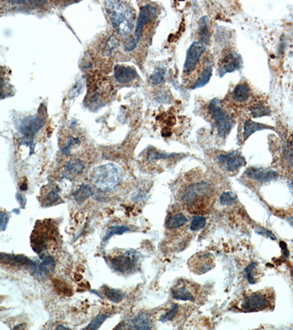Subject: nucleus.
<instances>
[{
	"label": "nucleus",
	"mask_w": 293,
	"mask_h": 330,
	"mask_svg": "<svg viewBox=\"0 0 293 330\" xmlns=\"http://www.w3.org/2000/svg\"><path fill=\"white\" fill-rule=\"evenodd\" d=\"M214 187L208 181L191 183L184 187L180 198L182 205L192 214H204L208 211L214 200Z\"/></svg>",
	"instance_id": "1"
},
{
	"label": "nucleus",
	"mask_w": 293,
	"mask_h": 330,
	"mask_svg": "<svg viewBox=\"0 0 293 330\" xmlns=\"http://www.w3.org/2000/svg\"><path fill=\"white\" fill-rule=\"evenodd\" d=\"M105 9L117 33L126 36L132 32L136 20V11L132 6L126 1H107Z\"/></svg>",
	"instance_id": "2"
},
{
	"label": "nucleus",
	"mask_w": 293,
	"mask_h": 330,
	"mask_svg": "<svg viewBox=\"0 0 293 330\" xmlns=\"http://www.w3.org/2000/svg\"><path fill=\"white\" fill-rule=\"evenodd\" d=\"M122 170L114 164L98 166L93 170L91 179L93 184L102 191H111L119 185Z\"/></svg>",
	"instance_id": "3"
},
{
	"label": "nucleus",
	"mask_w": 293,
	"mask_h": 330,
	"mask_svg": "<svg viewBox=\"0 0 293 330\" xmlns=\"http://www.w3.org/2000/svg\"><path fill=\"white\" fill-rule=\"evenodd\" d=\"M274 305V294L268 289L246 294L239 304L240 309L249 313L268 311Z\"/></svg>",
	"instance_id": "4"
},
{
	"label": "nucleus",
	"mask_w": 293,
	"mask_h": 330,
	"mask_svg": "<svg viewBox=\"0 0 293 330\" xmlns=\"http://www.w3.org/2000/svg\"><path fill=\"white\" fill-rule=\"evenodd\" d=\"M49 221V220L38 221L31 235V247L37 254L47 249L49 243L55 238V227Z\"/></svg>",
	"instance_id": "5"
},
{
	"label": "nucleus",
	"mask_w": 293,
	"mask_h": 330,
	"mask_svg": "<svg viewBox=\"0 0 293 330\" xmlns=\"http://www.w3.org/2000/svg\"><path fill=\"white\" fill-rule=\"evenodd\" d=\"M209 111L218 127V135L226 137L229 135L234 125V121L230 114L226 111L222 102L218 99L210 101L208 106Z\"/></svg>",
	"instance_id": "6"
},
{
	"label": "nucleus",
	"mask_w": 293,
	"mask_h": 330,
	"mask_svg": "<svg viewBox=\"0 0 293 330\" xmlns=\"http://www.w3.org/2000/svg\"><path fill=\"white\" fill-rule=\"evenodd\" d=\"M156 15V9L153 6L150 5V4H146V5L142 7L139 17H138L133 40L125 46V50L126 52H132L136 49L138 43H139L141 38H142L144 28L149 21H151L155 18Z\"/></svg>",
	"instance_id": "7"
},
{
	"label": "nucleus",
	"mask_w": 293,
	"mask_h": 330,
	"mask_svg": "<svg viewBox=\"0 0 293 330\" xmlns=\"http://www.w3.org/2000/svg\"><path fill=\"white\" fill-rule=\"evenodd\" d=\"M139 260V253L131 249L110 259L109 264L116 272L127 275L134 272Z\"/></svg>",
	"instance_id": "8"
},
{
	"label": "nucleus",
	"mask_w": 293,
	"mask_h": 330,
	"mask_svg": "<svg viewBox=\"0 0 293 330\" xmlns=\"http://www.w3.org/2000/svg\"><path fill=\"white\" fill-rule=\"evenodd\" d=\"M188 266L194 274L203 275L213 269L215 261L213 255L209 252H199L189 260Z\"/></svg>",
	"instance_id": "9"
},
{
	"label": "nucleus",
	"mask_w": 293,
	"mask_h": 330,
	"mask_svg": "<svg viewBox=\"0 0 293 330\" xmlns=\"http://www.w3.org/2000/svg\"><path fill=\"white\" fill-rule=\"evenodd\" d=\"M206 51V45L201 43V41H195L191 44L188 49L187 57H186L185 63L184 64V74L190 75L194 72L198 63H199L200 57Z\"/></svg>",
	"instance_id": "10"
},
{
	"label": "nucleus",
	"mask_w": 293,
	"mask_h": 330,
	"mask_svg": "<svg viewBox=\"0 0 293 330\" xmlns=\"http://www.w3.org/2000/svg\"><path fill=\"white\" fill-rule=\"evenodd\" d=\"M44 124V120L38 116L30 115L24 118L19 127L20 132L24 136V142H28V145L33 143L34 137Z\"/></svg>",
	"instance_id": "11"
},
{
	"label": "nucleus",
	"mask_w": 293,
	"mask_h": 330,
	"mask_svg": "<svg viewBox=\"0 0 293 330\" xmlns=\"http://www.w3.org/2000/svg\"><path fill=\"white\" fill-rule=\"evenodd\" d=\"M216 161L229 172L237 171L246 164L244 157L238 151L218 155L216 157Z\"/></svg>",
	"instance_id": "12"
},
{
	"label": "nucleus",
	"mask_w": 293,
	"mask_h": 330,
	"mask_svg": "<svg viewBox=\"0 0 293 330\" xmlns=\"http://www.w3.org/2000/svg\"><path fill=\"white\" fill-rule=\"evenodd\" d=\"M242 66V58L239 54L235 52H230L224 56L220 62L218 68V74L223 77L228 73H232L240 69Z\"/></svg>",
	"instance_id": "13"
},
{
	"label": "nucleus",
	"mask_w": 293,
	"mask_h": 330,
	"mask_svg": "<svg viewBox=\"0 0 293 330\" xmlns=\"http://www.w3.org/2000/svg\"><path fill=\"white\" fill-rule=\"evenodd\" d=\"M55 266L56 261L54 257L50 255H46L42 258L40 263L34 261L29 269L35 277L42 278L54 272Z\"/></svg>",
	"instance_id": "14"
},
{
	"label": "nucleus",
	"mask_w": 293,
	"mask_h": 330,
	"mask_svg": "<svg viewBox=\"0 0 293 330\" xmlns=\"http://www.w3.org/2000/svg\"><path fill=\"white\" fill-rule=\"evenodd\" d=\"M246 175L250 179L263 183L268 182V181H273L278 178V173L274 170H269V169L255 168V167L248 169L246 170Z\"/></svg>",
	"instance_id": "15"
},
{
	"label": "nucleus",
	"mask_w": 293,
	"mask_h": 330,
	"mask_svg": "<svg viewBox=\"0 0 293 330\" xmlns=\"http://www.w3.org/2000/svg\"><path fill=\"white\" fill-rule=\"evenodd\" d=\"M192 289L190 283H179L172 290V296L173 299L181 301H195V290Z\"/></svg>",
	"instance_id": "16"
},
{
	"label": "nucleus",
	"mask_w": 293,
	"mask_h": 330,
	"mask_svg": "<svg viewBox=\"0 0 293 330\" xmlns=\"http://www.w3.org/2000/svg\"><path fill=\"white\" fill-rule=\"evenodd\" d=\"M114 77L118 83L121 84H128L131 83L136 79V70L131 66H124V65H117L114 67Z\"/></svg>",
	"instance_id": "17"
},
{
	"label": "nucleus",
	"mask_w": 293,
	"mask_h": 330,
	"mask_svg": "<svg viewBox=\"0 0 293 330\" xmlns=\"http://www.w3.org/2000/svg\"><path fill=\"white\" fill-rule=\"evenodd\" d=\"M0 258L2 263L11 266H28L30 267L34 263L33 261L22 255H10L2 252L0 255Z\"/></svg>",
	"instance_id": "18"
},
{
	"label": "nucleus",
	"mask_w": 293,
	"mask_h": 330,
	"mask_svg": "<svg viewBox=\"0 0 293 330\" xmlns=\"http://www.w3.org/2000/svg\"><path fill=\"white\" fill-rule=\"evenodd\" d=\"M212 74H213V67H212L211 63L210 60H207L204 63L202 71L192 86V89H198V88L205 86L210 82Z\"/></svg>",
	"instance_id": "19"
},
{
	"label": "nucleus",
	"mask_w": 293,
	"mask_h": 330,
	"mask_svg": "<svg viewBox=\"0 0 293 330\" xmlns=\"http://www.w3.org/2000/svg\"><path fill=\"white\" fill-rule=\"evenodd\" d=\"M198 35L199 41L204 44H207L210 42V33L209 30V18L207 15H203L198 21Z\"/></svg>",
	"instance_id": "20"
},
{
	"label": "nucleus",
	"mask_w": 293,
	"mask_h": 330,
	"mask_svg": "<svg viewBox=\"0 0 293 330\" xmlns=\"http://www.w3.org/2000/svg\"><path fill=\"white\" fill-rule=\"evenodd\" d=\"M188 218L184 213L178 212L173 214L166 221V226L170 230L181 228L187 224Z\"/></svg>",
	"instance_id": "21"
},
{
	"label": "nucleus",
	"mask_w": 293,
	"mask_h": 330,
	"mask_svg": "<svg viewBox=\"0 0 293 330\" xmlns=\"http://www.w3.org/2000/svg\"><path fill=\"white\" fill-rule=\"evenodd\" d=\"M265 129H274V128L269 126V125H265V124L257 123V122H254L252 120H246L244 123V127H243L244 139H247L256 131H263Z\"/></svg>",
	"instance_id": "22"
},
{
	"label": "nucleus",
	"mask_w": 293,
	"mask_h": 330,
	"mask_svg": "<svg viewBox=\"0 0 293 330\" xmlns=\"http://www.w3.org/2000/svg\"><path fill=\"white\" fill-rule=\"evenodd\" d=\"M251 91L249 86L245 83H240L235 86L232 92L234 100L238 102H245L249 99Z\"/></svg>",
	"instance_id": "23"
},
{
	"label": "nucleus",
	"mask_w": 293,
	"mask_h": 330,
	"mask_svg": "<svg viewBox=\"0 0 293 330\" xmlns=\"http://www.w3.org/2000/svg\"><path fill=\"white\" fill-rule=\"evenodd\" d=\"M93 195V190L88 184H83L73 194L74 200L79 204H82Z\"/></svg>",
	"instance_id": "24"
},
{
	"label": "nucleus",
	"mask_w": 293,
	"mask_h": 330,
	"mask_svg": "<svg viewBox=\"0 0 293 330\" xmlns=\"http://www.w3.org/2000/svg\"><path fill=\"white\" fill-rule=\"evenodd\" d=\"M103 292L109 301L114 303H119L125 299V294L120 290L112 289L108 286H103Z\"/></svg>",
	"instance_id": "25"
},
{
	"label": "nucleus",
	"mask_w": 293,
	"mask_h": 330,
	"mask_svg": "<svg viewBox=\"0 0 293 330\" xmlns=\"http://www.w3.org/2000/svg\"><path fill=\"white\" fill-rule=\"evenodd\" d=\"M85 168V164L82 159H72L66 164V169L68 173L74 175L81 174Z\"/></svg>",
	"instance_id": "26"
},
{
	"label": "nucleus",
	"mask_w": 293,
	"mask_h": 330,
	"mask_svg": "<svg viewBox=\"0 0 293 330\" xmlns=\"http://www.w3.org/2000/svg\"><path fill=\"white\" fill-rule=\"evenodd\" d=\"M132 328L136 330H150L148 317L145 314H140L131 320Z\"/></svg>",
	"instance_id": "27"
},
{
	"label": "nucleus",
	"mask_w": 293,
	"mask_h": 330,
	"mask_svg": "<svg viewBox=\"0 0 293 330\" xmlns=\"http://www.w3.org/2000/svg\"><path fill=\"white\" fill-rule=\"evenodd\" d=\"M245 277L247 279L248 282L251 284L257 283L258 279V270H257V264L255 262L251 263L243 271Z\"/></svg>",
	"instance_id": "28"
},
{
	"label": "nucleus",
	"mask_w": 293,
	"mask_h": 330,
	"mask_svg": "<svg viewBox=\"0 0 293 330\" xmlns=\"http://www.w3.org/2000/svg\"><path fill=\"white\" fill-rule=\"evenodd\" d=\"M81 140L80 137L71 136L67 139L66 145L61 148V151L66 156H70L73 149L80 146Z\"/></svg>",
	"instance_id": "29"
},
{
	"label": "nucleus",
	"mask_w": 293,
	"mask_h": 330,
	"mask_svg": "<svg viewBox=\"0 0 293 330\" xmlns=\"http://www.w3.org/2000/svg\"><path fill=\"white\" fill-rule=\"evenodd\" d=\"M166 75V69L164 66H159L150 77V83L153 85H159L164 83Z\"/></svg>",
	"instance_id": "30"
},
{
	"label": "nucleus",
	"mask_w": 293,
	"mask_h": 330,
	"mask_svg": "<svg viewBox=\"0 0 293 330\" xmlns=\"http://www.w3.org/2000/svg\"><path fill=\"white\" fill-rule=\"evenodd\" d=\"M250 111L254 117H262L271 114V110L263 104L259 103L250 108Z\"/></svg>",
	"instance_id": "31"
},
{
	"label": "nucleus",
	"mask_w": 293,
	"mask_h": 330,
	"mask_svg": "<svg viewBox=\"0 0 293 330\" xmlns=\"http://www.w3.org/2000/svg\"><path fill=\"white\" fill-rule=\"evenodd\" d=\"M177 156H178V154L161 153V152L155 151V150H151L147 153V159L153 162V161L160 160V159H173V158L176 157Z\"/></svg>",
	"instance_id": "32"
},
{
	"label": "nucleus",
	"mask_w": 293,
	"mask_h": 330,
	"mask_svg": "<svg viewBox=\"0 0 293 330\" xmlns=\"http://www.w3.org/2000/svg\"><path fill=\"white\" fill-rule=\"evenodd\" d=\"M129 230L130 229L127 227L126 226H113V227H111L107 230L103 242H107L114 235H122V234L127 233Z\"/></svg>",
	"instance_id": "33"
},
{
	"label": "nucleus",
	"mask_w": 293,
	"mask_h": 330,
	"mask_svg": "<svg viewBox=\"0 0 293 330\" xmlns=\"http://www.w3.org/2000/svg\"><path fill=\"white\" fill-rule=\"evenodd\" d=\"M206 223H207V220L204 217L196 215V216L194 217L192 220L190 224V230L192 231H199V230L205 227Z\"/></svg>",
	"instance_id": "34"
},
{
	"label": "nucleus",
	"mask_w": 293,
	"mask_h": 330,
	"mask_svg": "<svg viewBox=\"0 0 293 330\" xmlns=\"http://www.w3.org/2000/svg\"><path fill=\"white\" fill-rule=\"evenodd\" d=\"M59 199L60 196H59L58 190L53 189L50 190L43 198V205L45 207H50L55 204Z\"/></svg>",
	"instance_id": "35"
},
{
	"label": "nucleus",
	"mask_w": 293,
	"mask_h": 330,
	"mask_svg": "<svg viewBox=\"0 0 293 330\" xmlns=\"http://www.w3.org/2000/svg\"><path fill=\"white\" fill-rule=\"evenodd\" d=\"M108 314H101V315L97 316L89 325L85 328V330H98L101 326L102 324L108 319Z\"/></svg>",
	"instance_id": "36"
},
{
	"label": "nucleus",
	"mask_w": 293,
	"mask_h": 330,
	"mask_svg": "<svg viewBox=\"0 0 293 330\" xmlns=\"http://www.w3.org/2000/svg\"><path fill=\"white\" fill-rule=\"evenodd\" d=\"M237 198L234 194L230 192H226L220 197V202L224 206H232L236 204Z\"/></svg>",
	"instance_id": "37"
},
{
	"label": "nucleus",
	"mask_w": 293,
	"mask_h": 330,
	"mask_svg": "<svg viewBox=\"0 0 293 330\" xmlns=\"http://www.w3.org/2000/svg\"><path fill=\"white\" fill-rule=\"evenodd\" d=\"M178 306L177 305H174L172 307L170 311H169L167 314L163 315L162 317L160 318V322H170V321L173 320L174 318L176 317L177 314H178Z\"/></svg>",
	"instance_id": "38"
},
{
	"label": "nucleus",
	"mask_w": 293,
	"mask_h": 330,
	"mask_svg": "<svg viewBox=\"0 0 293 330\" xmlns=\"http://www.w3.org/2000/svg\"><path fill=\"white\" fill-rule=\"evenodd\" d=\"M9 221V216L5 212H1V222H0V228L1 231H4L7 228V223Z\"/></svg>",
	"instance_id": "39"
},
{
	"label": "nucleus",
	"mask_w": 293,
	"mask_h": 330,
	"mask_svg": "<svg viewBox=\"0 0 293 330\" xmlns=\"http://www.w3.org/2000/svg\"><path fill=\"white\" fill-rule=\"evenodd\" d=\"M256 233L260 234V235H264V236L266 235V236L269 237L270 238L273 240L276 239V236L272 232L270 231L269 230H267L266 228H263V227H260V228L257 229Z\"/></svg>",
	"instance_id": "40"
},
{
	"label": "nucleus",
	"mask_w": 293,
	"mask_h": 330,
	"mask_svg": "<svg viewBox=\"0 0 293 330\" xmlns=\"http://www.w3.org/2000/svg\"><path fill=\"white\" fill-rule=\"evenodd\" d=\"M24 328V324H20V325H17V326H15V328H13V330H21L23 329V328Z\"/></svg>",
	"instance_id": "41"
},
{
	"label": "nucleus",
	"mask_w": 293,
	"mask_h": 330,
	"mask_svg": "<svg viewBox=\"0 0 293 330\" xmlns=\"http://www.w3.org/2000/svg\"><path fill=\"white\" fill-rule=\"evenodd\" d=\"M289 155L291 159L293 161V145L291 147V150L289 151Z\"/></svg>",
	"instance_id": "42"
},
{
	"label": "nucleus",
	"mask_w": 293,
	"mask_h": 330,
	"mask_svg": "<svg viewBox=\"0 0 293 330\" xmlns=\"http://www.w3.org/2000/svg\"><path fill=\"white\" fill-rule=\"evenodd\" d=\"M57 330H70L69 328H66V327L63 326V325H60V326L57 327Z\"/></svg>",
	"instance_id": "43"
},
{
	"label": "nucleus",
	"mask_w": 293,
	"mask_h": 330,
	"mask_svg": "<svg viewBox=\"0 0 293 330\" xmlns=\"http://www.w3.org/2000/svg\"><path fill=\"white\" fill-rule=\"evenodd\" d=\"M290 187H291V191H292V193H293V182L290 184Z\"/></svg>",
	"instance_id": "44"
},
{
	"label": "nucleus",
	"mask_w": 293,
	"mask_h": 330,
	"mask_svg": "<svg viewBox=\"0 0 293 330\" xmlns=\"http://www.w3.org/2000/svg\"><path fill=\"white\" fill-rule=\"evenodd\" d=\"M289 221L290 223H291V225L293 227V218H291V219L289 220Z\"/></svg>",
	"instance_id": "45"
}]
</instances>
